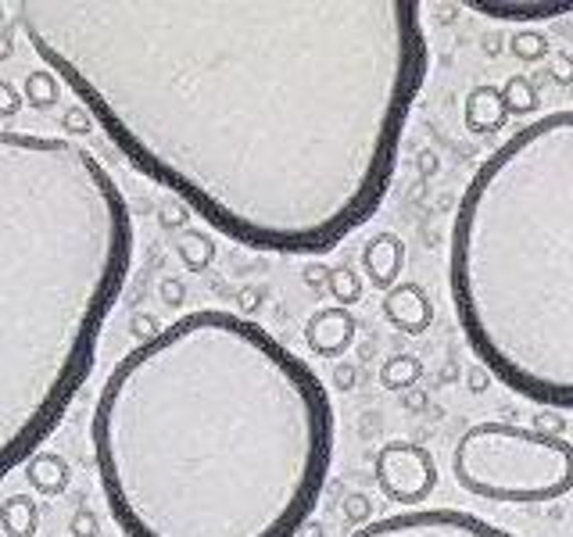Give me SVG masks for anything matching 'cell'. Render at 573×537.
Returning <instances> with one entry per match:
<instances>
[{
	"instance_id": "1",
	"label": "cell",
	"mask_w": 573,
	"mask_h": 537,
	"mask_svg": "<svg viewBox=\"0 0 573 537\" xmlns=\"http://www.w3.org/2000/svg\"><path fill=\"white\" fill-rule=\"evenodd\" d=\"M18 26L147 179L273 255L377 215L430 72L416 0H22Z\"/></svg>"
},
{
	"instance_id": "2",
	"label": "cell",
	"mask_w": 573,
	"mask_h": 537,
	"mask_svg": "<svg viewBox=\"0 0 573 537\" xmlns=\"http://www.w3.org/2000/svg\"><path fill=\"white\" fill-rule=\"evenodd\" d=\"M334 401L269 330L201 308L108 373L90 419L126 537H294L334 462Z\"/></svg>"
},
{
	"instance_id": "3",
	"label": "cell",
	"mask_w": 573,
	"mask_h": 537,
	"mask_svg": "<svg viewBox=\"0 0 573 537\" xmlns=\"http://www.w3.org/2000/svg\"><path fill=\"white\" fill-rule=\"evenodd\" d=\"M129 269L133 215L94 151L0 129V480L65 419Z\"/></svg>"
},
{
	"instance_id": "4",
	"label": "cell",
	"mask_w": 573,
	"mask_h": 537,
	"mask_svg": "<svg viewBox=\"0 0 573 537\" xmlns=\"http://www.w3.org/2000/svg\"><path fill=\"white\" fill-rule=\"evenodd\" d=\"M448 290L473 355L509 391L573 412V108L505 137L459 197Z\"/></svg>"
},
{
	"instance_id": "5",
	"label": "cell",
	"mask_w": 573,
	"mask_h": 537,
	"mask_svg": "<svg viewBox=\"0 0 573 537\" xmlns=\"http://www.w3.org/2000/svg\"><path fill=\"white\" fill-rule=\"evenodd\" d=\"M452 473L462 491L484 502H556L573 491V444L566 437L491 419L459 437Z\"/></svg>"
},
{
	"instance_id": "6",
	"label": "cell",
	"mask_w": 573,
	"mask_h": 537,
	"mask_svg": "<svg viewBox=\"0 0 573 537\" xmlns=\"http://www.w3.org/2000/svg\"><path fill=\"white\" fill-rule=\"evenodd\" d=\"M351 537H516L498 523L466 509H402L384 520H369L351 530Z\"/></svg>"
},
{
	"instance_id": "7",
	"label": "cell",
	"mask_w": 573,
	"mask_h": 537,
	"mask_svg": "<svg viewBox=\"0 0 573 537\" xmlns=\"http://www.w3.org/2000/svg\"><path fill=\"white\" fill-rule=\"evenodd\" d=\"M373 477H377L380 491H384L391 502L420 509V502H427L437 487V462L423 444L391 441L377 452Z\"/></svg>"
},
{
	"instance_id": "8",
	"label": "cell",
	"mask_w": 573,
	"mask_h": 537,
	"mask_svg": "<svg viewBox=\"0 0 573 537\" xmlns=\"http://www.w3.org/2000/svg\"><path fill=\"white\" fill-rule=\"evenodd\" d=\"M355 330H359V323H355V316H351L348 308L326 305L308 316L305 344L319 358H341L351 348V341H355Z\"/></svg>"
},
{
	"instance_id": "9",
	"label": "cell",
	"mask_w": 573,
	"mask_h": 537,
	"mask_svg": "<svg viewBox=\"0 0 573 537\" xmlns=\"http://www.w3.org/2000/svg\"><path fill=\"white\" fill-rule=\"evenodd\" d=\"M384 316L394 330L402 333H423L434 323V301L420 283H394L384 294Z\"/></svg>"
},
{
	"instance_id": "10",
	"label": "cell",
	"mask_w": 573,
	"mask_h": 537,
	"mask_svg": "<svg viewBox=\"0 0 573 537\" xmlns=\"http://www.w3.org/2000/svg\"><path fill=\"white\" fill-rule=\"evenodd\" d=\"M466 8L495 18V22L534 26V22H552V18L573 15V0H470Z\"/></svg>"
},
{
	"instance_id": "11",
	"label": "cell",
	"mask_w": 573,
	"mask_h": 537,
	"mask_svg": "<svg viewBox=\"0 0 573 537\" xmlns=\"http://www.w3.org/2000/svg\"><path fill=\"white\" fill-rule=\"evenodd\" d=\"M405 265V244L398 233H373L362 248V273L377 290H391L402 276Z\"/></svg>"
},
{
	"instance_id": "12",
	"label": "cell",
	"mask_w": 573,
	"mask_h": 537,
	"mask_svg": "<svg viewBox=\"0 0 573 537\" xmlns=\"http://www.w3.org/2000/svg\"><path fill=\"white\" fill-rule=\"evenodd\" d=\"M462 122H466V129L477 133V137H488V133L505 129L509 111H505L502 90L491 86V83L473 86L470 94H466V104H462Z\"/></svg>"
},
{
	"instance_id": "13",
	"label": "cell",
	"mask_w": 573,
	"mask_h": 537,
	"mask_svg": "<svg viewBox=\"0 0 573 537\" xmlns=\"http://www.w3.org/2000/svg\"><path fill=\"white\" fill-rule=\"evenodd\" d=\"M26 477L40 495L58 498V495H65V487H69L72 469L58 452H36L33 459L26 462Z\"/></svg>"
},
{
	"instance_id": "14",
	"label": "cell",
	"mask_w": 573,
	"mask_h": 537,
	"mask_svg": "<svg viewBox=\"0 0 573 537\" xmlns=\"http://www.w3.org/2000/svg\"><path fill=\"white\" fill-rule=\"evenodd\" d=\"M40 527V509L29 495H11L0 502V537H33Z\"/></svg>"
},
{
	"instance_id": "15",
	"label": "cell",
	"mask_w": 573,
	"mask_h": 537,
	"mask_svg": "<svg viewBox=\"0 0 573 537\" xmlns=\"http://www.w3.org/2000/svg\"><path fill=\"white\" fill-rule=\"evenodd\" d=\"M423 376V362L416 355H391L380 366V384L387 391H412V387L420 384Z\"/></svg>"
},
{
	"instance_id": "16",
	"label": "cell",
	"mask_w": 573,
	"mask_h": 537,
	"mask_svg": "<svg viewBox=\"0 0 573 537\" xmlns=\"http://www.w3.org/2000/svg\"><path fill=\"white\" fill-rule=\"evenodd\" d=\"M498 90H502V101H505V111H509V115H531V111L538 108V90H534L531 79L520 76V72L505 79Z\"/></svg>"
},
{
	"instance_id": "17",
	"label": "cell",
	"mask_w": 573,
	"mask_h": 537,
	"mask_svg": "<svg viewBox=\"0 0 573 537\" xmlns=\"http://www.w3.org/2000/svg\"><path fill=\"white\" fill-rule=\"evenodd\" d=\"M22 101H29L33 108H40V111L54 108V101H58V79H54L47 69L29 72L26 83H22Z\"/></svg>"
},
{
	"instance_id": "18",
	"label": "cell",
	"mask_w": 573,
	"mask_h": 537,
	"mask_svg": "<svg viewBox=\"0 0 573 537\" xmlns=\"http://www.w3.org/2000/svg\"><path fill=\"white\" fill-rule=\"evenodd\" d=\"M326 290L334 294V301L341 308L355 305V301L362 298V276L355 273V269H348V265H341V269H330L326 273Z\"/></svg>"
},
{
	"instance_id": "19",
	"label": "cell",
	"mask_w": 573,
	"mask_h": 537,
	"mask_svg": "<svg viewBox=\"0 0 573 537\" xmlns=\"http://www.w3.org/2000/svg\"><path fill=\"white\" fill-rule=\"evenodd\" d=\"M180 258L183 265H187L190 273H201V269H208L215 258V244L205 237V233H187V237L180 240Z\"/></svg>"
},
{
	"instance_id": "20",
	"label": "cell",
	"mask_w": 573,
	"mask_h": 537,
	"mask_svg": "<svg viewBox=\"0 0 573 537\" xmlns=\"http://www.w3.org/2000/svg\"><path fill=\"white\" fill-rule=\"evenodd\" d=\"M509 51L520 61H527V65H534V61H541L548 54V36L538 33V29H516L513 40H509Z\"/></svg>"
},
{
	"instance_id": "21",
	"label": "cell",
	"mask_w": 573,
	"mask_h": 537,
	"mask_svg": "<svg viewBox=\"0 0 573 537\" xmlns=\"http://www.w3.org/2000/svg\"><path fill=\"white\" fill-rule=\"evenodd\" d=\"M18 108H22V94H18L8 79H0V119L18 115Z\"/></svg>"
},
{
	"instance_id": "22",
	"label": "cell",
	"mask_w": 573,
	"mask_h": 537,
	"mask_svg": "<svg viewBox=\"0 0 573 537\" xmlns=\"http://www.w3.org/2000/svg\"><path fill=\"white\" fill-rule=\"evenodd\" d=\"M344 516H348L351 527H362V523L369 520V498L366 495H351L348 502H344Z\"/></svg>"
},
{
	"instance_id": "23",
	"label": "cell",
	"mask_w": 573,
	"mask_h": 537,
	"mask_svg": "<svg viewBox=\"0 0 573 537\" xmlns=\"http://www.w3.org/2000/svg\"><path fill=\"white\" fill-rule=\"evenodd\" d=\"M72 537H97V516L90 509H79L72 516Z\"/></svg>"
},
{
	"instance_id": "24",
	"label": "cell",
	"mask_w": 573,
	"mask_h": 537,
	"mask_svg": "<svg viewBox=\"0 0 573 537\" xmlns=\"http://www.w3.org/2000/svg\"><path fill=\"white\" fill-rule=\"evenodd\" d=\"M563 427H566V419L559 416V412H552V409H548V412H541V416L534 419V427H531V430H538V434L563 437V434H559V430H563Z\"/></svg>"
},
{
	"instance_id": "25",
	"label": "cell",
	"mask_w": 573,
	"mask_h": 537,
	"mask_svg": "<svg viewBox=\"0 0 573 537\" xmlns=\"http://www.w3.org/2000/svg\"><path fill=\"white\" fill-rule=\"evenodd\" d=\"M90 126H94V119H90V115H86V108H72L69 115H65V129H69V133H90Z\"/></svg>"
},
{
	"instance_id": "26",
	"label": "cell",
	"mask_w": 573,
	"mask_h": 537,
	"mask_svg": "<svg viewBox=\"0 0 573 537\" xmlns=\"http://www.w3.org/2000/svg\"><path fill=\"white\" fill-rule=\"evenodd\" d=\"M552 79H556V83H573V61L566 58V54H559L556 61H552Z\"/></svg>"
},
{
	"instance_id": "27",
	"label": "cell",
	"mask_w": 573,
	"mask_h": 537,
	"mask_svg": "<svg viewBox=\"0 0 573 537\" xmlns=\"http://www.w3.org/2000/svg\"><path fill=\"white\" fill-rule=\"evenodd\" d=\"M337 387H344V391H348V387H355V369L337 366Z\"/></svg>"
},
{
	"instance_id": "28",
	"label": "cell",
	"mask_w": 573,
	"mask_h": 537,
	"mask_svg": "<svg viewBox=\"0 0 573 537\" xmlns=\"http://www.w3.org/2000/svg\"><path fill=\"white\" fill-rule=\"evenodd\" d=\"M323 273H326V269H319V265H316V269H308V283H323Z\"/></svg>"
}]
</instances>
